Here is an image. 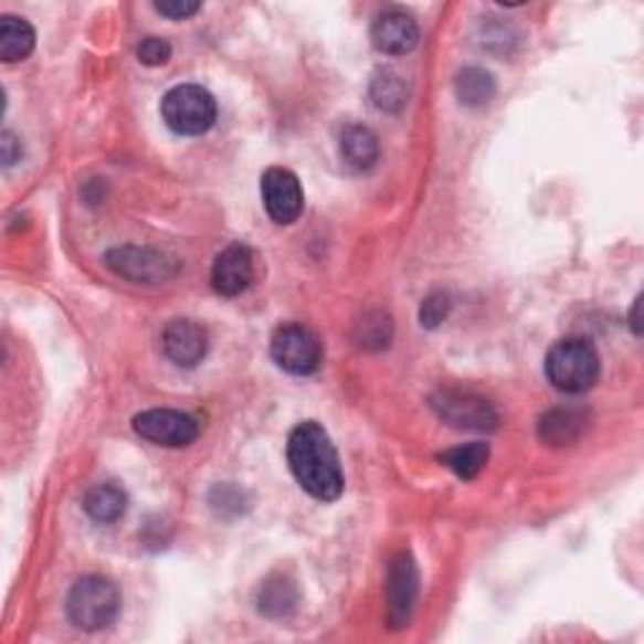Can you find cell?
<instances>
[{"label":"cell","mask_w":644,"mask_h":644,"mask_svg":"<svg viewBox=\"0 0 644 644\" xmlns=\"http://www.w3.org/2000/svg\"><path fill=\"white\" fill-rule=\"evenodd\" d=\"M439 461L446 468H451L453 474L464 481L476 478L481 471L486 468L488 464V446L486 443H466V446H456V448H448L443 451Z\"/></svg>","instance_id":"d6986e66"},{"label":"cell","mask_w":644,"mask_h":644,"mask_svg":"<svg viewBox=\"0 0 644 644\" xmlns=\"http://www.w3.org/2000/svg\"><path fill=\"white\" fill-rule=\"evenodd\" d=\"M451 310V300L446 293H433L431 297H425V303L421 307V325L423 328H439V325L446 320V315Z\"/></svg>","instance_id":"cb8c5ba5"},{"label":"cell","mask_w":644,"mask_h":644,"mask_svg":"<svg viewBox=\"0 0 644 644\" xmlns=\"http://www.w3.org/2000/svg\"><path fill=\"white\" fill-rule=\"evenodd\" d=\"M35 49V31L29 21L6 15L0 23V61L15 63L29 59Z\"/></svg>","instance_id":"e0dca14e"},{"label":"cell","mask_w":644,"mask_h":644,"mask_svg":"<svg viewBox=\"0 0 644 644\" xmlns=\"http://www.w3.org/2000/svg\"><path fill=\"white\" fill-rule=\"evenodd\" d=\"M393 338V323L380 310L366 313L362 320L356 325V342L366 350H380Z\"/></svg>","instance_id":"7402d4cb"},{"label":"cell","mask_w":644,"mask_h":644,"mask_svg":"<svg viewBox=\"0 0 644 644\" xmlns=\"http://www.w3.org/2000/svg\"><path fill=\"white\" fill-rule=\"evenodd\" d=\"M640 305H642V297H637V300H634V307H632V315H630V320H632V330L634 332H642V328H640Z\"/></svg>","instance_id":"4316f807"},{"label":"cell","mask_w":644,"mask_h":644,"mask_svg":"<svg viewBox=\"0 0 644 644\" xmlns=\"http://www.w3.org/2000/svg\"><path fill=\"white\" fill-rule=\"evenodd\" d=\"M21 141L15 139L13 131L0 134V157H3V167H13L15 161H21Z\"/></svg>","instance_id":"d4e9b609"},{"label":"cell","mask_w":644,"mask_h":644,"mask_svg":"<svg viewBox=\"0 0 644 644\" xmlns=\"http://www.w3.org/2000/svg\"><path fill=\"white\" fill-rule=\"evenodd\" d=\"M161 116L179 136H202L217 122V102L210 91L197 84H181L161 98Z\"/></svg>","instance_id":"277c9868"},{"label":"cell","mask_w":644,"mask_h":644,"mask_svg":"<svg viewBox=\"0 0 644 644\" xmlns=\"http://www.w3.org/2000/svg\"><path fill=\"white\" fill-rule=\"evenodd\" d=\"M496 94V78L486 68L468 66L456 76V96L466 106H484Z\"/></svg>","instance_id":"ffe728a7"},{"label":"cell","mask_w":644,"mask_h":644,"mask_svg":"<svg viewBox=\"0 0 644 644\" xmlns=\"http://www.w3.org/2000/svg\"><path fill=\"white\" fill-rule=\"evenodd\" d=\"M255 257L244 244H230L217 255L212 265V287L222 297H237L252 285Z\"/></svg>","instance_id":"4fadbf2b"},{"label":"cell","mask_w":644,"mask_h":644,"mask_svg":"<svg viewBox=\"0 0 644 644\" xmlns=\"http://www.w3.org/2000/svg\"><path fill=\"white\" fill-rule=\"evenodd\" d=\"M388 616L393 627H405L419 597V569L411 555H398L388 569Z\"/></svg>","instance_id":"30bf717a"},{"label":"cell","mask_w":644,"mask_h":644,"mask_svg":"<svg viewBox=\"0 0 644 644\" xmlns=\"http://www.w3.org/2000/svg\"><path fill=\"white\" fill-rule=\"evenodd\" d=\"M161 348H165V356L175 366L194 368L204 360L207 348H210V338H207V330L202 325L187 320V317H179V320H171L165 332H161Z\"/></svg>","instance_id":"7c38bea8"},{"label":"cell","mask_w":644,"mask_h":644,"mask_svg":"<svg viewBox=\"0 0 644 644\" xmlns=\"http://www.w3.org/2000/svg\"><path fill=\"white\" fill-rule=\"evenodd\" d=\"M272 360L289 376H313L323 366V342L300 323L277 328L270 342Z\"/></svg>","instance_id":"5b68a950"},{"label":"cell","mask_w":644,"mask_h":644,"mask_svg":"<svg viewBox=\"0 0 644 644\" xmlns=\"http://www.w3.org/2000/svg\"><path fill=\"white\" fill-rule=\"evenodd\" d=\"M68 620L78 630L98 632L112 627L122 612V592L112 579L106 577H84L71 587L66 600Z\"/></svg>","instance_id":"3957f363"},{"label":"cell","mask_w":644,"mask_h":644,"mask_svg":"<svg viewBox=\"0 0 644 644\" xmlns=\"http://www.w3.org/2000/svg\"><path fill=\"white\" fill-rule=\"evenodd\" d=\"M421 31L419 23L411 13L401 11V8H388V11L378 13L373 25H370V41L376 49L386 56H403L411 53L419 45Z\"/></svg>","instance_id":"8fae6325"},{"label":"cell","mask_w":644,"mask_h":644,"mask_svg":"<svg viewBox=\"0 0 644 644\" xmlns=\"http://www.w3.org/2000/svg\"><path fill=\"white\" fill-rule=\"evenodd\" d=\"M287 464L307 494L317 502H335L345 488V476L328 431L320 423L305 421L289 433Z\"/></svg>","instance_id":"6da1fadb"},{"label":"cell","mask_w":644,"mask_h":644,"mask_svg":"<svg viewBox=\"0 0 644 644\" xmlns=\"http://www.w3.org/2000/svg\"><path fill=\"white\" fill-rule=\"evenodd\" d=\"M297 604V589L293 582L277 577L270 579L260 587L257 592V610L267 616H285L295 610Z\"/></svg>","instance_id":"44dd1931"},{"label":"cell","mask_w":644,"mask_h":644,"mask_svg":"<svg viewBox=\"0 0 644 644\" xmlns=\"http://www.w3.org/2000/svg\"><path fill=\"white\" fill-rule=\"evenodd\" d=\"M431 405L443 423L458 431H494L498 423L496 408L471 390L441 388L431 398Z\"/></svg>","instance_id":"52a82bcc"},{"label":"cell","mask_w":644,"mask_h":644,"mask_svg":"<svg viewBox=\"0 0 644 644\" xmlns=\"http://www.w3.org/2000/svg\"><path fill=\"white\" fill-rule=\"evenodd\" d=\"M547 378L561 393L579 395L600 380V352L587 338H564L547 352Z\"/></svg>","instance_id":"7a4b0ae2"},{"label":"cell","mask_w":644,"mask_h":644,"mask_svg":"<svg viewBox=\"0 0 644 644\" xmlns=\"http://www.w3.org/2000/svg\"><path fill=\"white\" fill-rule=\"evenodd\" d=\"M126 504H129V498H126L124 488L116 484H96L84 496L86 514L98 524L119 521L126 514Z\"/></svg>","instance_id":"2e32d148"},{"label":"cell","mask_w":644,"mask_h":644,"mask_svg":"<svg viewBox=\"0 0 644 644\" xmlns=\"http://www.w3.org/2000/svg\"><path fill=\"white\" fill-rule=\"evenodd\" d=\"M370 102L388 114H398L408 102V84L393 68H380L370 81Z\"/></svg>","instance_id":"ac0fdd59"},{"label":"cell","mask_w":644,"mask_h":644,"mask_svg":"<svg viewBox=\"0 0 644 644\" xmlns=\"http://www.w3.org/2000/svg\"><path fill=\"white\" fill-rule=\"evenodd\" d=\"M340 154L345 165L356 171H368L370 167H376V161L380 157V144L376 131L362 124L345 126L340 134Z\"/></svg>","instance_id":"9a60e30c"},{"label":"cell","mask_w":644,"mask_h":644,"mask_svg":"<svg viewBox=\"0 0 644 644\" xmlns=\"http://www.w3.org/2000/svg\"><path fill=\"white\" fill-rule=\"evenodd\" d=\"M136 56H139L144 66H165V63H169V59H171V45L165 39L149 35V39L141 41Z\"/></svg>","instance_id":"603a6c76"},{"label":"cell","mask_w":644,"mask_h":644,"mask_svg":"<svg viewBox=\"0 0 644 644\" xmlns=\"http://www.w3.org/2000/svg\"><path fill=\"white\" fill-rule=\"evenodd\" d=\"M154 8H157V13L161 15H167V18H189V15H194L199 8V3H189V0H175V3H154Z\"/></svg>","instance_id":"484cf974"},{"label":"cell","mask_w":644,"mask_h":644,"mask_svg":"<svg viewBox=\"0 0 644 644\" xmlns=\"http://www.w3.org/2000/svg\"><path fill=\"white\" fill-rule=\"evenodd\" d=\"M134 431L141 435L144 441L154 443V446L167 448H184L194 443L199 435V425L192 415L171 411V408H154V411H144L134 419Z\"/></svg>","instance_id":"ba28073f"},{"label":"cell","mask_w":644,"mask_h":644,"mask_svg":"<svg viewBox=\"0 0 644 644\" xmlns=\"http://www.w3.org/2000/svg\"><path fill=\"white\" fill-rule=\"evenodd\" d=\"M587 429V413L579 408H555L539 421V439L547 446H571Z\"/></svg>","instance_id":"5bb4252c"},{"label":"cell","mask_w":644,"mask_h":644,"mask_svg":"<svg viewBox=\"0 0 644 644\" xmlns=\"http://www.w3.org/2000/svg\"><path fill=\"white\" fill-rule=\"evenodd\" d=\"M106 267L124 279L141 285H159L179 275V262L167 252L151 247H114L106 252Z\"/></svg>","instance_id":"8992f818"},{"label":"cell","mask_w":644,"mask_h":644,"mask_svg":"<svg viewBox=\"0 0 644 644\" xmlns=\"http://www.w3.org/2000/svg\"><path fill=\"white\" fill-rule=\"evenodd\" d=\"M260 189H262V202H265V210L272 222L293 224L300 220L303 207H305V194H303L300 179H297L293 171L283 167H270L265 175H262Z\"/></svg>","instance_id":"9c48e42d"}]
</instances>
